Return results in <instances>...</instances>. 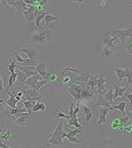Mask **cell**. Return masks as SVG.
<instances>
[{"label": "cell", "mask_w": 132, "mask_h": 148, "mask_svg": "<svg viewBox=\"0 0 132 148\" xmlns=\"http://www.w3.org/2000/svg\"><path fill=\"white\" fill-rule=\"evenodd\" d=\"M110 81V79H109ZM107 79H104V76H103V72L100 71V75H98V82H97V95L98 96H103L104 92H105V86H107V83L109 82Z\"/></svg>", "instance_id": "3957f363"}, {"label": "cell", "mask_w": 132, "mask_h": 148, "mask_svg": "<svg viewBox=\"0 0 132 148\" xmlns=\"http://www.w3.org/2000/svg\"><path fill=\"white\" fill-rule=\"evenodd\" d=\"M110 108L109 107H104V106H101L100 108V116H98V120H97V125H102V124H107V116L109 113Z\"/></svg>", "instance_id": "52a82bcc"}, {"label": "cell", "mask_w": 132, "mask_h": 148, "mask_svg": "<svg viewBox=\"0 0 132 148\" xmlns=\"http://www.w3.org/2000/svg\"><path fill=\"white\" fill-rule=\"evenodd\" d=\"M123 48L126 50V53H127L130 56H132V36H130V38L125 41Z\"/></svg>", "instance_id": "603a6c76"}, {"label": "cell", "mask_w": 132, "mask_h": 148, "mask_svg": "<svg viewBox=\"0 0 132 148\" xmlns=\"http://www.w3.org/2000/svg\"><path fill=\"white\" fill-rule=\"evenodd\" d=\"M0 91H1V92L5 91V88H4V84L3 83H0Z\"/></svg>", "instance_id": "d6a6232c"}, {"label": "cell", "mask_w": 132, "mask_h": 148, "mask_svg": "<svg viewBox=\"0 0 132 148\" xmlns=\"http://www.w3.org/2000/svg\"><path fill=\"white\" fill-rule=\"evenodd\" d=\"M38 111H42L43 113L46 112V104H45L43 100L36 101V104L34 105V107H33V110H32V112H38Z\"/></svg>", "instance_id": "44dd1931"}, {"label": "cell", "mask_w": 132, "mask_h": 148, "mask_svg": "<svg viewBox=\"0 0 132 148\" xmlns=\"http://www.w3.org/2000/svg\"><path fill=\"white\" fill-rule=\"evenodd\" d=\"M0 83H3V84H4V81H3V76H1V73H0Z\"/></svg>", "instance_id": "836d02e7"}, {"label": "cell", "mask_w": 132, "mask_h": 148, "mask_svg": "<svg viewBox=\"0 0 132 148\" xmlns=\"http://www.w3.org/2000/svg\"><path fill=\"white\" fill-rule=\"evenodd\" d=\"M67 92L74 98V100L76 101V103H81L82 101V98H81V95L78 93V92H76V90L74 89V88H72L70 85L67 88Z\"/></svg>", "instance_id": "2e32d148"}, {"label": "cell", "mask_w": 132, "mask_h": 148, "mask_svg": "<svg viewBox=\"0 0 132 148\" xmlns=\"http://www.w3.org/2000/svg\"><path fill=\"white\" fill-rule=\"evenodd\" d=\"M103 99H105L107 101H109V103H111L112 105H113V101H115V99H113V84H111L110 85V90L107 92V93H104L103 96H101Z\"/></svg>", "instance_id": "ac0fdd59"}, {"label": "cell", "mask_w": 132, "mask_h": 148, "mask_svg": "<svg viewBox=\"0 0 132 148\" xmlns=\"http://www.w3.org/2000/svg\"><path fill=\"white\" fill-rule=\"evenodd\" d=\"M41 78H42V77H41L40 73H36V75H34V76H30V77L27 78V81H26V83H25V86L34 89V88L36 86V84L41 81Z\"/></svg>", "instance_id": "8992f818"}, {"label": "cell", "mask_w": 132, "mask_h": 148, "mask_svg": "<svg viewBox=\"0 0 132 148\" xmlns=\"http://www.w3.org/2000/svg\"><path fill=\"white\" fill-rule=\"evenodd\" d=\"M1 112H3V111H1V110H0V114H1Z\"/></svg>", "instance_id": "d590c367"}, {"label": "cell", "mask_w": 132, "mask_h": 148, "mask_svg": "<svg viewBox=\"0 0 132 148\" xmlns=\"http://www.w3.org/2000/svg\"><path fill=\"white\" fill-rule=\"evenodd\" d=\"M113 88H115V93H113V99L116 100L118 97H123L125 91H127V89L130 88L129 85H126L125 88H120V85L117 82H113Z\"/></svg>", "instance_id": "ba28073f"}, {"label": "cell", "mask_w": 132, "mask_h": 148, "mask_svg": "<svg viewBox=\"0 0 132 148\" xmlns=\"http://www.w3.org/2000/svg\"><path fill=\"white\" fill-rule=\"evenodd\" d=\"M6 127H7V125H4V124H0V135L3 134V132L6 130Z\"/></svg>", "instance_id": "1f68e13d"}, {"label": "cell", "mask_w": 132, "mask_h": 148, "mask_svg": "<svg viewBox=\"0 0 132 148\" xmlns=\"http://www.w3.org/2000/svg\"><path fill=\"white\" fill-rule=\"evenodd\" d=\"M126 100H122L118 105H112L111 107H110V111H113V110H118L119 112H120V114L122 116H125V112H126Z\"/></svg>", "instance_id": "8fae6325"}, {"label": "cell", "mask_w": 132, "mask_h": 148, "mask_svg": "<svg viewBox=\"0 0 132 148\" xmlns=\"http://www.w3.org/2000/svg\"><path fill=\"white\" fill-rule=\"evenodd\" d=\"M77 134H82L83 135V131H82V128H74V130H72V131H68L67 132V136H76ZM65 136V138H67Z\"/></svg>", "instance_id": "484cf974"}, {"label": "cell", "mask_w": 132, "mask_h": 148, "mask_svg": "<svg viewBox=\"0 0 132 148\" xmlns=\"http://www.w3.org/2000/svg\"><path fill=\"white\" fill-rule=\"evenodd\" d=\"M113 71H115V75H116V82L117 83H119V82H122L123 81V78H125L126 77V69H119V68H115L113 69Z\"/></svg>", "instance_id": "7c38bea8"}, {"label": "cell", "mask_w": 132, "mask_h": 148, "mask_svg": "<svg viewBox=\"0 0 132 148\" xmlns=\"http://www.w3.org/2000/svg\"><path fill=\"white\" fill-rule=\"evenodd\" d=\"M81 112L84 114V121L87 124H89L91 121V118H92V114H94V107H89L87 105H82L81 106Z\"/></svg>", "instance_id": "5b68a950"}, {"label": "cell", "mask_w": 132, "mask_h": 148, "mask_svg": "<svg viewBox=\"0 0 132 148\" xmlns=\"http://www.w3.org/2000/svg\"><path fill=\"white\" fill-rule=\"evenodd\" d=\"M16 61L15 60H12V58H10V65L7 66V69L10 70V72L12 73V72H14V70H15V68H16Z\"/></svg>", "instance_id": "f1b7e54d"}, {"label": "cell", "mask_w": 132, "mask_h": 148, "mask_svg": "<svg viewBox=\"0 0 132 148\" xmlns=\"http://www.w3.org/2000/svg\"><path fill=\"white\" fill-rule=\"evenodd\" d=\"M56 111H57V114H56V118L57 119H61V118H63V119H69L70 117H69V114H64L62 111H60V107H56Z\"/></svg>", "instance_id": "83f0119b"}, {"label": "cell", "mask_w": 132, "mask_h": 148, "mask_svg": "<svg viewBox=\"0 0 132 148\" xmlns=\"http://www.w3.org/2000/svg\"><path fill=\"white\" fill-rule=\"evenodd\" d=\"M13 53H14V56H15V61H16L18 63L22 64V63H23V60H25V58H22V56H21V55L19 54V50H14Z\"/></svg>", "instance_id": "f546056e"}, {"label": "cell", "mask_w": 132, "mask_h": 148, "mask_svg": "<svg viewBox=\"0 0 132 148\" xmlns=\"http://www.w3.org/2000/svg\"><path fill=\"white\" fill-rule=\"evenodd\" d=\"M36 71L41 75V77L42 78H45L46 77V75H47V64L46 63H38V65H36Z\"/></svg>", "instance_id": "d6986e66"}, {"label": "cell", "mask_w": 132, "mask_h": 148, "mask_svg": "<svg viewBox=\"0 0 132 148\" xmlns=\"http://www.w3.org/2000/svg\"><path fill=\"white\" fill-rule=\"evenodd\" d=\"M11 136H12V132H11V130H8L6 127V130L3 132V134L0 135V141H8V140H11Z\"/></svg>", "instance_id": "d4e9b609"}, {"label": "cell", "mask_w": 132, "mask_h": 148, "mask_svg": "<svg viewBox=\"0 0 132 148\" xmlns=\"http://www.w3.org/2000/svg\"><path fill=\"white\" fill-rule=\"evenodd\" d=\"M16 76H18V72H12L11 73V76H10V78H8V89L11 90H13V88H14V83L16 82Z\"/></svg>", "instance_id": "cb8c5ba5"}, {"label": "cell", "mask_w": 132, "mask_h": 148, "mask_svg": "<svg viewBox=\"0 0 132 148\" xmlns=\"http://www.w3.org/2000/svg\"><path fill=\"white\" fill-rule=\"evenodd\" d=\"M27 75L23 72V71H21V70H19L18 71V76H16V85H18V88L20 89L21 86H23L25 85V83H26V81H27Z\"/></svg>", "instance_id": "30bf717a"}, {"label": "cell", "mask_w": 132, "mask_h": 148, "mask_svg": "<svg viewBox=\"0 0 132 148\" xmlns=\"http://www.w3.org/2000/svg\"><path fill=\"white\" fill-rule=\"evenodd\" d=\"M19 53L26 54V56L30 60H36L39 57V49H34V48H21L19 49Z\"/></svg>", "instance_id": "277c9868"}, {"label": "cell", "mask_w": 132, "mask_h": 148, "mask_svg": "<svg viewBox=\"0 0 132 148\" xmlns=\"http://www.w3.org/2000/svg\"><path fill=\"white\" fill-rule=\"evenodd\" d=\"M46 142L48 145H54V146H63L64 142L62 139L60 138H56V136H49V138H46Z\"/></svg>", "instance_id": "e0dca14e"}, {"label": "cell", "mask_w": 132, "mask_h": 148, "mask_svg": "<svg viewBox=\"0 0 132 148\" xmlns=\"http://www.w3.org/2000/svg\"><path fill=\"white\" fill-rule=\"evenodd\" d=\"M67 140L68 141H70V142H73V143H82V138H76V136H67Z\"/></svg>", "instance_id": "4dcf8cb0"}, {"label": "cell", "mask_w": 132, "mask_h": 148, "mask_svg": "<svg viewBox=\"0 0 132 148\" xmlns=\"http://www.w3.org/2000/svg\"><path fill=\"white\" fill-rule=\"evenodd\" d=\"M125 69H126V78H127V84L126 85L130 86L132 84V69L129 68V66H126Z\"/></svg>", "instance_id": "4316f807"}, {"label": "cell", "mask_w": 132, "mask_h": 148, "mask_svg": "<svg viewBox=\"0 0 132 148\" xmlns=\"http://www.w3.org/2000/svg\"><path fill=\"white\" fill-rule=\"evenodd\" d=\"M109 33L115 38L118 46L120 48H123L125 41L130 36H132V23H125V22L117 23V25H115V27L112 29L109 30Z\"/></svg>", "instance_id": "6da1fadb"}, {"label": "cell", "mask_w": 132, "mask_h": 148, "mask_svg": "<svg viewBox=\"0 0 132 148\" xmlns=\"http://www.w3.org/2000/svg\"><path fill=\"white\" fill-rule=\"evenodd\" d=\"M29 112H26L25 114H22V116H20L19 118H16L15 120H14V123L16 124V125H19V126H21V127H23V126H26V124H27V120H28V118H29Z\"/></svg>", "instance_id": "9a60e30c"}, {"label": "cell", "mask_w": 132, "mask_h": 148, "mask_svg": "<svg viewBox=\"0 0 132 148\" xmlns=\"http://www.w3.org/2000/svg\"><path fill=\"white\" fill-rule=\"evenodd\" d=\"M69 1H72V3H75V4L77 5V1H78V0H69Z\"/></svg>", "instance_id": "e575fe53"}, {"label": "cell", "mask_w": 132, "mask_h": 148, "mask_svg": "<svg viewBox=\"0 0 132 148\" xmlns=\"http://www.w3.org/2000/svg\"><path fill=\"white\" fill-rule=\"evenodd\" d=\"M69 126H75L76 128H82V125L80 124V119L77 117V114H73L72 118L68 119V124H67V128Z\"/></svg>", "instance_id": "5bb4252c"}, {"label": "cell", "mask_w": 132, "mask_h": 148, "mask_svg": "<svg viewBox=\"0 0 132 148\" xmlns=\"http://www.w3.org/2000/svg\"><path fill=\"white\" fill-rule=\"evenodd\" d=\"M58 19V16L57 15H54V14H50V13H47V15L45 16V19H43V21H45V26L43 27H48V25H50L53 21H55V20H57Z\"/></svg>", "instance_id": "7402d4cb"}, {"label": "cell", "mask_w": 132, "mask_h": 148, "mask_svg": "<svg viewBox=\"0 0 132 148\" xmlns=\"http://www.w3.org/2000/svg\"><path fill=\"white\" fill-rule=\"evenodd\" d=\"M115 1V0H100L97 4H96V8L98 10H103V11H108L111 6V4Z\"/></svg>", "instance_id": "9c48e42d"}, {"label": "cell", "mask_w": 132, "mask_h": 148, "mask_svg": "<svg viewBox=\"0 0 132 148\" xmlns=\"http://www.w3.org/2000/svg\"><path fill=\"white\" fill-rule=\"evenodd\" d=\"M21 103L23 104V106L26 107V110L28 111L29 113H32L33 107H34V105L36 104V101H35V100H28V99H23V100H21Z\"/></svg>", "instance_id": "ffe728a7"}, {"label": "cell", "mask_w": 132, "mask_h": 148, "mask_svg": "<svg viewBox=\"0 0 132 148\" xmlns=\"http://www.w3.org/2000/svg\"><path fill=\"white\" fill-rule=\"evenodd\" d=\"M47 15V12L46 11H39V13L36 14V16H35V26L39 28V30H41V29H43V27L40 25V22L45 19V16Z\"/></svg>", "instance_id": "4fadbf2b"}, {"label": "cell", "mask_w": 132, "mask_h": 148, "mask_svg": "<svg viewBox=\"0 0 132 148\" xmlns=\"http://www.w3.org/2000/svg\"><path fill=\"white\" fill-rule=\"evenodd\" d=\"M54 39H55V27L52 25L50 28L43 27V29L39 30L38 33H34L32 35L30 41L41 46H46L49 45L52 41H54Z\"/></svg>", "instance_id": "7a4b0ae2"}]
</instances>
